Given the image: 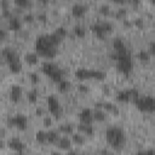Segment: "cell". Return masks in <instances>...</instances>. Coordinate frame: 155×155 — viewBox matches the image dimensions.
<instances>
[{
	"label": "cell",
	"instance_id": "7c38bea8",
	"mask_svg": "<svg viewBox=\"0 0 155 155\" xmlns=\"http://www.w3.org/2000/svg\"><path fill=\"white\" fill-rule=\"evenodd\" d=\"M8 147H10V149H12V150H15L16 153L17 151H23V149L25 148V145H24V143L18 138V137H13V138H11L10 140H8Z\"/></svg>",
	"mask_w": 155,
	"mask_h": 155
},
{
	"label": "cell",
	"instance_id": "f6af8a7d",
	"mask_svg": "<svg viewBox=\"0 0 155 155\" xmlns=\"http://www.w3.org/2000/svg\"><path fill=\"white\" fill-rule=\"evenodd\" d=\"M38 18H39L40 21H45V19H46V13H45V12H40V13L38 15Z\"/></svg>",
	"mask_w": 155,
	"mask_h": 155
},
{
	"label": "cell",
	"instance_id": "ab89813d",
	"mask_svg": "<svg viewBox=\"0 0 155 155\" xmlns=\"http://www.w3.org/2000/svg\"><path fill=\"white\" fill-rule=\"evenodd\" d=\"M148 52L150 53V56L155 53V42H154V41H151V42L149 44V50H148Z\"/></svg>",
	"mask_w": 155,
	"mask_h": 155
},
{
	"label": "cell",
	"instance_id": "44dd1931",
	"mask_svg": "<svg viewBox=\"0 0 155 155\" xmlns=\"http://www.w3.org/2000/svg\"><path fill=\"white\" fill-rule=\"evenodd\" d=\"M46 137H47V142H48V143H52V144L57 143L58 139H59V134H58V132L54 131V130H51V131L46 132Z\"/></svg>",
	"mask_w": 155,
	"mask_h": 155
},
{
	"label": "cell",
	"instance_id": "8d00e7d4",
	"mask_svg": "<svg viewBox=\"0 0 155 155\" xmlns=\"http://www.w3.org/2000/svg\"><path fill=\"white\" fill-rule=\"evenodd\" d=\"M1 15L6 18H10L11 17V10L10 7H5V8H1Z\"/></svg>",
	"mask_w": 155,
	"mask_h": 155
},
{
	"label": "cell",
	"instance_id": "1f68e13d",
	"mask_svg": "<svg viewBox=\"0 0 155 155\" xmlns=\"http://www.w3.org/2000/svg\"><path fill=\"white\" fill-rule=\"evenodd\" d=\"M101 25H102V28L104 29L105 33H110L113 30V24L109 21H101Z\"/></svg>",
	"mask_w": 155,
	"mask_h": 155
},
{
	"label": "cell",
	"instance_id": "bcb514c9",
	"mask_svg": "<svg viewBox=\"0 0 155 155\" xmlns=\"http://www.w3.org/2000/svg\"><path fill=\"white\" fill-rule=\"evenodd\" d=\"M5 147V143H4V140H2V138L0 137V149H2Z\"/></svg>",
	"mask_w": 155,
	"mask_h": 155
},
{
	"label": "cell",
	"instance_id": "ee69618b",
	"mask_svg": "<svg viewBox=\"0 0 155 155\" xmlns=\"http://www.w3.org/2000/svg\"><path fill=\"white\" fill-rule=\"evenodd\" d=\"M78 87H79V90H80L81 92H88V87H87L85 84H80Z\"/></svg>",
	"mask_w": 155,
	"mask_h": 155
},
{
	"label": "cell",
	"instance_id": "9a60e30c",
	"mask_svg": "<svg viewBox=\"0 0 155 155\" xmlns=\"http://www.w3.org/2000/svg\"><path fill=\"white\" fill-rule=\"evenodd\" d=\"M22 27V22L19 19V17L17 16H11L8 18V28L11 30H19Z\"/></svg>",
	"mask_w": 155,
	"mask_h": 155
},
{
	"label": "cell",
	"instance_id": "836d02e7",
	"mask_svg": "<svg viewBox=\"0 0 155 155\" xmlns=\"http://www.w3.org/2000/svg\"><path fill=\"white\" fill-rule=\"evenodd\" d=\"M15 4L19 7H27V6L30 5V1H28V0H16Z\"/></svg>",
	"mask_w": 155,
	"mask_h": 155
},
{
	"label": "cell",
	"instance_id": "f5cc1de1",
	"mask_svg": "<svg viewBox=\"0 0 155 155\" xmlns=\"http://www.w3.org/2000/svg\"><path fill=\"white\" fill-rule=\"evenodd\" d=\"M51 155H61V154H59V153H52Z\"/></svg>",
	"mask_w": 155,
	"mask_h": 155
},
{
	"label": "cell",
	"instance_id": "6da1fadb",
	"mask_svg": "<svg viewBox=\"0 0 155 155\" xmlns=\"http://www.w3.org/2000/svg\"><path fill=\"white\" fill-rule=\"evenodd\" d=\"M35 50L38 56H41L45 58H53L57 54V46L52 44V41L48 38V34H42L36 38Z\"/></svg>",
	"mask_w": 155,
	"mask_h": 155
},
{
	"label": "cell",
	"instance_id": "3957f363",
	"mask_svg": "<svg viewBox=\"0 0 155 155\" xmlns=\"http://www.w3.org/2000/svg\"><path fill=\"white\" fill-rule=\"evenodd\" d=\"M105 139L108 144L114 149H121L126 142L125 132L119 126H110L105 131Z\"/></svg>",
	"mask_w": 155,
	"mask_h": 155
},
{
	"label": "cell",
	"instance_id": "d6a6232c",
	"mask_svg": "<svg viewBox=\"0 0 155 155\" xmlns=\"http://www.w3.org/2000/svg\"><path fill=\"white\" fill-rule=\"evenodd\" d=\"M56 35H58L61 39H63L65 35H67V29L64 28V27H62V25H59V27H57L56 29H54V31H53Z\"/></svg>",
	"mask_w": 155,
	"mask_h": 155
},
{
	"label": "cell",
	"instance_id": "b9f144b4",
	"mask_svg": "<svg viewBox=\"0 0 155 155\" xmlns=\"http://www.w3.org/2000/svg\"><path fill=\"white\" fill-rule=\"evenodd\" d=\"M6 36H7V31H6L5 29L0 28V41L5 40V39H6Z\"/></svg>",
	"mask_w": 155,
	"mask_h": 155
},
{
	"label": "cell",
	"instance_id": "4fadbf2b",
	"mask_svg": "<svg viewBox=\"0 0 155 155\" xmlns=\"http://www.w3.org/2000/svg\"><path fill=\"white\" fill-rule=\"evenodd\" d=\"M22 97V87L19 85H12L10 90V98L12 102H19Z\"/></svg>",
	"mask_w": 155,
	"mask_h": 155
},
{
	"label": "cell",
	"instance_id": "ba28073f",
	"mask_svg": "<svg viewBox=\"0 0 155 155\" xmlns=\"http://www.w3.org/2000/svg\"><path fill=\"white\" fill-rule=\"evenodd\" d=\"M139 92L138 90L136 88H125V90H121L117 92V96H116V99L120 101V102H130V101H136L138 97H139Z\"/></svg>",
	"mask_w": 155,
	"mask_h": 155
},
{
	"label": "cell",
	"instance_id": "ffe728a7",
	"mask_svg": "<svg viewBox=\"0 0 155 155\" xmlns=\"http://www.w3.org/2000/svg\"><path fill=\"white\" fill-rule=\"evenodd\" d=\"M90 75L91 79H96V80H103L107 76V74L99 69H90Z\"/></svg>",
	"mask_w": 155,
	"mask_h": 155
},
{
	"label": "cell",
	"instance_id": "cb8c5ba5",
	"mask_svg": "<svg viewBox=\"0 0 155 155\" xmlns=\"http://www.w3.org/2000/svg\"><path fill=\"white\" fill-rule=\"evenodd\" d=\"M38 98H39V93H38V90L36 88H33V90H30L27 93V99H28L29 103H36Z\"/></svg>",
	"mask_w": 155,
	"mask_h": 155
},
{
	"label": "cell",
	"instance_id": "7a4b0ae2",
	"mask_svg": "<svg viewBox=\"0 0 155 155\" xmlns=\"http://www.w3.org/2000/svg\"><path fill=\"white\" fill-rule=\"evenodd\" d=\"M113 58L116 61L117 64V69L122 73V74H130L133 69V62H132V54L131 51L127 48V46L120 51L114 52Z\"/></svg>",
	"mask_w": 155,
	"mask_h": 155
},
{
	"label": "cell",
	"instance_id": "681fc988",
	"mask_svg": "<svg viewBox=\"0 0 155 155\" xmlns=\"http://www.w3.org/2000/svg\"><path fill=\"white\" fill-rule=\"evenodd\" d=\"M36 114H42V110L38 108V109H36Z\"/></svg>",
	"mask_w": 155,
	"mask_h": 155
},
{
	"label": "cell",
	"instance_id": "60d3db41",
	"mask_svg": "<svg viewBox=\"0 0 155 155\" xmlns=\"http://www.w3.org/2000/svg\"><path fill=\"white\" fill-rule=\"evenodd\" d=\"M51 124H52L51 117H50V116H45V117H44V126L48 127V126H51Z\"/></svg>",
	"mask_w": 155,
	"mask_h": 155
},
{
	"label": "cell",
	"instance_id": "2e32d148",
	"mask_svg": "<svg viewBox=\"0 0 155 155\" xmlns=\"http://www.w3.org/2000/svg\"><path fill=\"white\" fill-rule=\"evenodd\" d=\"M75 76L79 80H88V79H91L90 69H87V68H79V69L75 70Z\"/></svg>",
	"mask_w": 155,
	"mask_h": 155
},
{
	"label": "cell",
	"instance_id": "e0dca14e",
	"mask_svg": "<svg viewBox=\"0 0 155 155\" xmlns=\"http://www.w3.org/2000/svg\"><path fill=\"white\" fill-rule=\"evenodd\" d=\"M57 144H58V148L59 149H62V150H69L70 147H71V140L68 137H59Z\"/></svg>",
	"mask_w": 155,
	"mask_h": 155
},
{
	"label": "cell",
	"instance_id": "d6986e66",
	"mask_svg": "<svg viewBox=\"0 0 155 155\" xmlns=\"http://www.w3.org/2000/svg\"><path fill=\"white\" fill-rule=\"evenodd\" d=\"M79 130L86 134V136H92L94 133V128L92 125H88V124H79Z\"/></svg>",
	"mask_w": 155,
	"mask_h": 155
},
{
	"label": "cell",
	"instance_id": "52a82bcc",
	"mask_svg": "<svg viewBox=\"0 0 155 155\" xmlns=\"http://www.w3.org/2000/svg\"><path fill=\"white\" fill-rule=\"evenodd\" d=\"M7 125L10 127H17L18 130H25L28 126V119L23 114H16L7 117Z\"/></svg>",
	"mask_w": 155,
	"mask_h": 155
},
{
	"label": "cell",
	"instance_id": "277c9868",
	"mask_svg": "<svg viewBox=\"0 0 155 155\" xmlns=\"http://www.w3.org/2000/svg\"><path fill=\"white\" fill-rule=\"evenodd\" d=\"M2 57L5 58L6 63L8 64V68L11 70V73L13 74H17L22 70V63H21V59L17 54V52L12 48V47H5L2 50Z\"/></svg>",
	"mask_w": 155,
	"mask_h": 155
},
{
	"label": "cell",
	"instance_id": "74e56055",
	"mask_svg": "<svg viewBox=\"0 0 155 155\" xmlns=\"http://www.w3.org/2000/svg\"><path fill=\"white\" fill-rule=\"evenodd\" d=\"M23 18H24V21H27V22H33V19H34V15H33L31 12H27V13L23 16Z\"/></svg>",
	"mask_w": 155,
	"mask_h": 155
},
{
	"label": "cell",
	"instance_id": "ac0fdd59",
	"mask_svg": "<svg viewBox=\"0 0 155 155\" xmlns=\"http://www.w3.org/2000/svg\"><path fill=\"white\" fill-rule=\"evenodd\" d=\"M24 61H25L28 64L34 65V64L38 63V61H39V56H38L36 52H28V53H25V56H24Z\"/></svg>",
	"mask_w": 155,
	"mask_h": 155
},
{
	"label": "cell",
	"instance_id": "c3c4849f",
	"mask_svg": "<svg viewBox=\"0 0 155 155\" xmlns=\"http://www.w3.org/2000/svg\"><path fill=\"white\" fill-rule=\"evenodd\" d=\"M102 154H103V155H110L109 151H107V150H102Z\"/></svg>",
	"mask_w": 155,
	"mask_h": 155
},
{
	"label": "cell",
	"instance_id": "83f0119b",
	"mask_svg": "<svg viewBox=\"0 0 155 155\" xmlns=\"http://www.w3.org/2000/svg\"><path fill=\"white\" fill-rule=\"evenodd\" d=\"M102 108L105 109L107 111H111V113H114V114H117V113H119L117 108H116L113 103H110V102H104V103H102Z\"/></svg>",
	"mask_w": 155,
	"mask_h": 155
},
{
	"label": "cell",
	"instance_id": "7402d4cb",
	"mask_svg": "<svg viewBox=\"0 0 155 155\" xmlns=\"http://www.w3.org/2000/svg\"><path fill=\"white\" fill-rule=\"evenodd\" d=\"M93 114V120H97V121H104L107 119V114L103 109H96L94 111H92Z\"/></svg>",
	"mask_w": 155,
	"mask_h": 155
},
{
	"label": "cell",
	"instance_id": "f546056e",
	"mask_svg": "<svg viewBox=\"0 0 155 155\" xmlns=\"http://www.w3.org/2000/svg\"><path fill=\"white\" fill-rule=\"evenodd\" d=\"M138 58L142 61V62H148L150 59V53L148 52V50H140L138 52Z\"/></svg>",
	"mask_w": 155,
	"mask_h": 155
},
{
	"label": "cell",
	"instance_id": "9c48e42d",
	"mask_svg": "<svg viewBox=\"0 0 155 155\" xmlns=\"http://www.w3.org/2000/svg\"><path fill=\"white\" fill-rule=\"evenodd\" d=\"M47 105H48L50 113L53 116L61 117V115L63 113V108H62V105H61V103H59V101L57 99L56 96H53V94L47 96Z\"/></svg>",
	"mask_w": 155,
	"mask_h": 155
},
{
	"label": "cell",
	"instance_id": "484cf974",
	"mask_svg": "<svg viewBox=\"0 0 155 155\" xmlns=\"http://www.w3.org/2000/svg\"><path fill=\"white\" fill-rule=\"evenodd\" d=\"M35 139H36V142H38V143H41V144L46 143V142H47L46 132H45V131H42V130L38 131V132L35 133Z\"/></svg>",
	"mask_w": 155,
	"mask_h": 155
},
{
	"label": "cell",
	"instance_id": "4316f807",
	"mask_svg": "<svg viewBox=\"0 0 155 155\" xmlns=\"http://www.w3.org/2000/svg\"><path fill=\"white\" fill-rule=\"evenodd\" d=\"M61 132H63L64 134H73L74 133V127L70 124H62L59 126Z\"/></svg>",
	"mask_w": 155,
	"mask_h": 155
},
{
	"label": "cell",
	"instance_id": "7dc6e473",
	"mask_svg": "<svg viewBox=\"0 0 155 155\" xmlns=\"http://www.w3.org/2000/svg\"><path fill=\"white\" fill-rule=\"evenodd\" d=\"M136 155H147V154H145V150H143V151H138Z\"/></svg>",
	"mask_w": 155,
	"mask_h": 155
},
{
	"label": "cell",
	"instance_id": "f1b7e54d",
	"mask_svg": "<svg viewBox=\"0 0 155 155\" xmlns=\"http://www.w3.org/2000/svg\"><path fill=\"white\" fill-rule=\"evenodd\" d=\"M74 34H75L78 38H84L85 34H86L85 27H82V25H80V24H76V25L74 27Z\"/></svg>",
	"mask_w": 155,
	"mask_h": 155
},
{
	"label": "cell",
	"instance_id": "7bdbcfd3",
	"mask_svg": "<svg viewBox=\"0 0 155 155\" xmlns=\"http://www.w3.org/2000/svg\"><path fill=\"white\" fill-rule=\"evenodd\" d=\"M133 24H136L137 27H143V19L140 17H138V18H136L133 21Z\"/></svg>",
	"mask_w": 155,
	"mask_h": 155
},
{
	"label": "cell",
	"instance_id": "8fae6325",
	"mask_svg": "<svg viewBox=\"0 0 155 155\" xmlns=\"http://www.w3.org/2000/svg\"><path fill=\"white\" fill-rule=\"evenodd\" d=\"M86 11H87V6H86L85 4H82V2H75V4H73V6H71V13H73V16H75V17H81V16H84Z\"/></svg>",
	"mask_w": 155,
	"mask_h": 155
},
{
	"label": "cell",
	"instance_id": "5bb4252c",
	"mask_svg": "<svg viewBox=\"0 0 155 155\" xmlns=\"http://www.w3.org/2000/svg\"><path fill=\"white\" fill-rule=\"evenodd\" d=\"M91 30H92V33L97 36V38H99V39H104V36H105V31H104V29L102 28V25H101V22H94V23H92L91 24Z\"/></svg>",
	"mask_w": 155,
	"mask_h": 155
},
{
	"label": "cell",
	"instance_id": "d590c367",
	"mask_svg": "<svg viewBox=\"0 0 155 155\" xmlns=\"http://www.w3.org/2000/svg\"><path fill=\"white\" fill-rule=\"evenodd\" d=\"M29 78H30V81H31L34 85H36V84L39 82V75H38L36 73H30V74H29Z\"/></svg>",
	"mask_w": 155,
	"mask_h": 155
},
{
	"label": "cell",
	"instance_id": "603a6c76",
	"mask_svg": "<svg viewBox=\"0 0 155 155\" xmlns=\"http://www.w3.org/2000/svg\"><path fill=\"white\" fill-rule=\"evenodd\" d=\"M125 47H126V45H125V42L122 41L121 38H115V39L113 40V48H114L115 52H116V51H120V50H122V48H125Z\"/></svg>",
	"mask_w": 155,
	"mask_h": 155
},
{
	"label": "cell",
	"instance_id": "f907efd6",
	"mask_svg": "<svg viewBox=\"0 0 155 155\" xmlns=\"http://www.w3.org/2000/svg\"><path fill=\"white\" fill-rule=\"evenodd\" d=\"M69 155H81V154H78V153H75V151H71Z\"/></svg>",
	"mask_w": 155,
	"mask_h": 155
},
{
	"label": "cell",
	"instance_id": "f35d334b",
	"mask_svg": "<svg viewBox=\"0 0 155 155\" xmlns=\"http://www.w3.org/2000/svg\"><path fill=\"white\" fill-rule=\"evenodd\" d=\"M126 13H127V11H126L125 7H120V8L116 11V16H119V17H122V16H125Z\"/></svg>",
	"mask_w": 155,
	"mask_h": 155
},
{
	"label": "cell",
	"instance_id": "db71d44e",
	"mask_svg": "<svg viewBox=\"0 0 155 155\" xmlns=\"http://www.w3.org/2000/svg\"><path fill=\"white\" fill-rule=\"evenodd\" d=\"M2 133H4V132H2L1 130H0V137H1V134H2Z\"/></svg>",
	"mask_w": 155,
	"mask_h": 155
},
{
	"label": "cell",
	"instance_id": "5b68a950",
	"mask_svg": "<svg viewBox=\"0 0 155 155\" xmlns=\"http://www.w3.org/2000/svg\"><path fill=\"white\" fill-rule=\"evenodd\" d=\"M41 69L44 74L47 75L54 82H59L62 79H64V71L52 62H44L41 65Z\"/></svg>",
	"mask_w": 155,
	"mask_h": 155
},
{
	"label": "cell",
	"instance_id": "8992f818",
	"mask_svg": "<svg viewBox=\"0 0 155 155\" xmlns=\"http://www.w3.org/2000/svg\"><path fill=\"white\" fill-rule=\"evenodd\" d=\"M133 103L139 110L147 113H153L155 108V101L151 96H139Z\"/></svg>",
	"mask_w": 155,
	"mask_h": 155
},
{
	"label": "cell",
	"instance_id": "4dcf8cb0",
	"mask_svg": "<svg viewBox=\"0 0 155 155\" xmlns=\"http://www.w3.org/2000/svg\"><path fill=\"white\" fill-rule=\"evenodd\" d=\"M73 142L76 143L78 145H81L85 143V137L81 133H73Z\"/></svg>",
	"mask_w": 155,
	"mask_h": 155
},
{
	"label": "cell",
	"instance_id": "816d5d0a",
	"mask_svg": "<svg viewBox=\"0 0 155 155\" xmlns=\"http://www.w3.org/2000/svg\"><path fill=\"white\" fill-rule=\"evenodd\" d=\"M16 155H23V154H22V151H17V154H16Z\"/></svg>",
	"mask_w": 155,
	"mask_h": 155
},
{
	"label": "cell",
	"instance_id": "e575fe53",
	"mask_svg": "<svg viewBox=\"0 0 155 155\" xmlns=\"http://www.w3.org/2000/svg\"><path fill=\"white\" fill-rule=\"evenodd\" d=\"M99 11H101L102 13L107 15V13H109V12H110V6H109L108 4H102V5L99 6Z\"/></svg>",
	"mask_w": 155,
	"mask_h": 155
},
{
	"label": "cell",
	"instance_id": "30bf717a",
	"mask_svg": "<svg viewBox=\"0 0 155 155\" xmlns=\"http://www.w3.org/2000/svg\"><path fill=\"white\" fill-rule=\"evenodd\" d=\"M79 119H80V124H88V125H92V121H93L92 110H91L90 108H82L81 111L79 113Z\"/></svg>",
	"mask_w": 155,
	"mask_h": 155
},
{
	"label": "cell",
	"instance_id": "d4e9b609",
	"mask_svg": "<svg viewBox=\"0 0 155 155\" xmlns=\"http://www.w3.org/2000/svg\"><path fill=\"white\" fill-rule=\"evenodd\" d=\"M57 85H58V90L61 92H67L70 88V82L67 79H62L59 82H57Z\"/></svg>",
	"mask_w": 155,
	"mask_h": 155
}]
</instances>
